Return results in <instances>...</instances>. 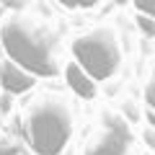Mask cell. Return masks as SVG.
<instances>
[{"label": "cell", "mask_w": 155, "mask_h": 155, "mask_svg": "<svg viewBox=\"0 0 155 155\" xmlns=\"http://www.w3.org/2000/svg\"><path fill=\"white\" fill-rule=\"evenodd\" d=\"M0 44L8 60L36 78H54L60 72L57 41L28 18H8L0 26Z\"/></svg>", "instance_id": "obj_1"}, {"label": "cell", "mask_w": 155, "mask_h": 155, "mask_svg": "<svg viewBox=\"0 0 155 155\" xmlns=\"http://www.w3.org/2000/svg\"><path fill=\"white\" fill-rule=\"evenodd\" d=\"M75 129L72 109L62 96H41L23 116V134L34 155H60Z\"/></svg>", "instance_id": "obj_2"}, {"label": "cell", "mask_w": 155, "mask_h": 155, "mask_svg": "<svg viewBox=\"0 0 155 155\" xmlns=\"http://www.w3.org/2000/svg\"><path fill=\"white\" fill-rule=\"evenodd\" d=\"M72 57L93 80H109L122 67V44L114 28L98 26L75 36Z\"/></svg>", "instance_id": "obj_3"}, {"label": "cell", "mask_w": 155, "mask_h": 155, "mask_svg": "<svg viewBox=\"0 0 155 155\" xmlns=\"http://www.w3.org/2000/svg\"><path fill=\"white\" fill-rule=\"evenodd\" d=\"M104 129L98 140L85 147V155H137L134 134L129 132V124L122 114L104 111Z\"/></svg>", "instance_id": "obj_4"}, {"label": "cell", "mask_w": 155, "mask_h": 155, "mask_svg": "<svg viewBox=\"0 0 155 155\" xmlns=\"http://www.w3.org/2000/svg\"><path fill=\"white\" fill-rule=\"evenodd\" d=\"M36 85V75H31L28 70H23L21 65H16L13 60H3L0 62V88L8 96H21Z\"/></svg>", "instance_id": "obj_5"}, {"label": "cell", "mask_w": 155, "mask_h": 155, "mask_svg": "<svg viewBox=\"0 0 155 155\" xmlns=\"http://www.w3.org/2000/svg\"><path fill=\"white\" fill-rule=\"evenodd\" d=\"M65 83L78 98L93 101L96 96H98V80H93L78 62H67L65 65Z\"/></svg>", "instance_id": "obj_6"}, {"label": "cell", "mask_w": 155, "mask_h": 155, "mask_svg": "<svg viewBox=\"0 0 155 155\" xmlns=\"http://www.w3.org/2000/svg\"><path fill=\"white\" fill-rule=\"evenodd\" d=\"M134 21H137V26H140V31H142L145 39L155 36V18L150 16V13H140L137 11V18H134Z\"/></svg>", "instance_id": "obj_7"}, {"label": "cell", "mask_w": 155, "mask_h": 155, "mask_svg": "<svg viewBox=\"0 0 155 155\" xmlns=\"http://www.w3.org/2000/svg\"><path fill=\"white\" fill-rule=\"evenodd\" d=\"M60 3L70 11H88V8H96L101 0H60Z\"/></svg>", "instance_id": "obj_8"}, {"label": "cell", "mask_w": 155, "mask_h": 155, "mask_svg": "<svg viewBox=\"0 0 155 155\" xmlns=\"http://www.w3.org/2000/svg\"><path fill=\"white\" fill-rule=\"evenodd\" d=\"M0 155H28V153L13 140H0Z\"/></svg>", "instance_id": "obj_9"}, {"label": "cell", "mask_w": 155, "mask_h": 155, "mask_svg": "<svg viewBox=\"0 0 155 155\" xmlns=\"http://www.w3.org/2000/svg\"><path fill=\"white\" fill-rule=\"evenodd\" d=\"M145 106L147 109L155 106V80H147V85H145Z\"/></svg>", "instance_id": "obj_10"}, {"label": "cell", "mask_w": 155, "mask_h": 155, "mask_svg": "<svg viewBox=\"0 0 155 155\" xmlns=\"http://www.w3.org/2000/svg\"><path fill=\"white\" fill-rule=\"evenodd\" d=\"M132 3L140 13H150V16L155 13V0H132Z\"/></svg>", "instance_id": "obj_11"}, {"label": "cell", "mask_w": 155, "mask_h": 155, "mask_svg": "<svg viewBox=\"0 0 155 155\" xmlns=\"http://www.w3.org/2000/svg\"><path fill=\"white\" fill-rule=\"evenodd\" d=\"M145 145H147L150 150L155 147V137H153V127H150V124H147V129H145Z\"/></svg>", "instance_id": "obj_12"}, {"label": "cell", "mask_w": 155, "mask_h": 155, "mask_svg": "<svg viewBox=\"0 0 155 155\" xmlns=\"http://www.w3.org/2000/svg\"><path fill=\"white\" fill-rule=\"evenodd\" d=\"M5 8H13V11H18V8H23V0H0Z\"/></svg>", "instance_id": "obj_13"}, {"label": "cell", "mask_w": 155, "mask_h": 155, "mask_svg": "<svg viewBox=\"0 0 155 155\" xmlns=\"http://www.w3.org/2000/svg\"><path fill=\"white\" fill-rule=\"evenodd\" d=\"M116 3H127V0H116Z\"/></svg>", "instance_id": "obj_14"}]
</instances>
